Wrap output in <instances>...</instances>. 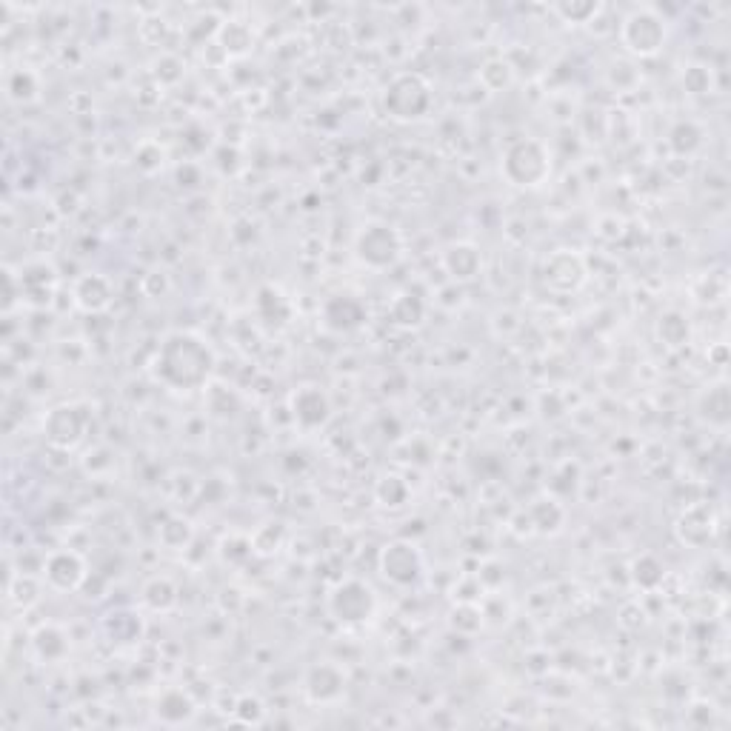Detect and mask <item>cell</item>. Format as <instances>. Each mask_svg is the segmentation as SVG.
I'll return each mask as SVG.
<instances>
[{
    "label": "cell",
    "instance_id": "484cf974",
    "mask_svg": "<svg viewBox=\"0 0 731 731\" xmlns=\"http://www.w3.org/2000/svg\"><path fill=\"white\" fill-rule=\"evenodd\" d=\"M672 146L680 155H692L694 149L700 146V132L694 123H680L672 132Z\"/></svg>",
    "mask_w": 731,
    "mask_h": 731
},
{
    "label": "cell",
    "instance_id": "d6986e66",
    "mask_svg": "<svg viewBox=\"0 0 731 731\" xmlns=\"http://www.w3.org/2000/svg\"><path fill=\"white\" fill-rule=\"evenodd\" d=\"M143 603L152 612H169L178 606V586L169 577H155L143 586Z\"/></svg>",
    "mask_w": 731,
    "mask_h": 731
},
{
    "label": "cell",
    "instance_id": "3957f363",
    "mask_svg": "<svg viewBox=\"0 0 731 731\" xmlns=\"http://www.w3.org/2000/svg\"><path fill=\"white\" fill-rule=\"evenodd\" d=\"M620 40L634 58H654L669 40V23L652 6H637L620 23Z\"/></svg>",
    "mask_w": 731,
    "mask_h": 731
},
{
    "label": "cell",
    "instance_id": "ffe728a7",
    "mask_svg": "<svg viewBox=\"0 0 731 731\" xmlns=\"http://www.w3.org/2000/svg\"><path fill=\"white\" fill-rule=\"evenodd\" d=\"M40 92V80L35 72H29V69H18V72H9V78H6V95L12 100H18V103H32V100L38 98Z\"/></svg>",
    "mask_w": 731,
    "mask_h": 731
},
{
    "label": "cell",
    "instance_id": "7a4b0ae2",
    "mask_svg": "<svg viewBox=\"0 0 731 731\" xmlns=\"http://www.w3.org/2000/svg\"><path fill=\"white\" fill-rule=\"evenodd\" d=\"M503 178L520 189H537L552 175V155L549 146L537 138H517L503 152Z\"/></svg>",
    "mask_w": 731,
    "mask_h": 731
},
{
    "label": "cell",
    "instance_id": "cb8c5ba5",
    "mask_svg": "<svg viewBox=\"0 0 731 731\" xmlns=\"http://www.w3.org/2000/svg\"><path fill=\"white\" fill-rule=\"evenodd\" d=\"M392 317L400 326H417L423 320V303L415 295H400L392 306Z\"/></svg>",
    "mask_w": 731,
    "mask_h": 731
},
{
    "label": "cell",
    "instance_id": "5bb4252c",
    "mask_svg": "<svg viewBox=\"0 0 731 731\" xmlns=\"http://www.w3.org/2000/svg\"><path fill=\"white\" fill-rule=\"evenodd\" d=\"M323 317H326V326L332 332H352V329H357L366 320V309H363V303L355 300V297L335 295L326 300Z\"/></svg>",
    "mask_w": 731,
    "mask_h": 731
},
{
    "label": "cell",
    "instance_id": "4316f807",
    "mask_svg": "<svg viewBox=\"0 0 731 731\" xmlns=\"http://www.w3.org/2000/svg\"><path fill=\"white\" fill-rule=\"evenodd\" d=\"M263 712H266L263 703H260L257 697H252V694L240 697L238 709H235V714H238L243 723H260V720H263Z\"/></svg>",
    "mask_w": 731,
    "mask_h": 731
},
{
    "label": "cell",
    "instance_id": "6da1fadb",
    "mask_svg": "<svg viewBox=\"0 0 731 731\" xmlns=\"http://www.w3.org/2000/svg\"><path fill=\"white\" fill-rule=\"evenodd\" d=\"M155 377L175 392H195L206 386L215 369L212 346L195 332H172L155 355Z\"/></svg>",
    "mask_w": 731,
    "mask_h": 731
},
{
    "label": "cell",
    "instance_id": "8992f818",
    "mask_svg": "<svg viewBox=\"0 0 731 731\" xmlns=\"http://www.w3.org/2000/svg\"><path fill=\"white\" fill-rule=\"evenodd\" d=\"M377 612V594L363 580H343L329 594V614L343 626H360Z\"/></svg>",
    "mask_w": 731,
    "mask_h": 731
},
{
    "label": "cell",
    "instance_id": "4fadbf2b",
    "mask_svg": "<svg viewBox=\"0 0 731 731\" xmlns=\"http://www.w3.org/2000/svg\"><path fill=\"white\" fill-rule=\"evenodd\" d=\"M112 297H115V289H112L109 277L100 275V272H86L75 283V303H78L83 312H103V309H109L112 306Z\"/></svg>",
    "mask_w": 731,
    "mask_h": 731
},
{
    "label": "cell",
    "instance_id": "52a82bcc",
    "mask_svg": "<svg viewBox=\"0 0 731 731\" xmlns=\"http://www.w3.org/2000/svg\"><path fill=\"white\" fill-rule=\"evenodd\" d=\"M380 574L395 586H415L423 577V554L409 540H395L380 552Z\"/></svg>",
    "mask_w": 731,
    "mask_h": 731
},
{
    "label": "cell",
    "instance_id": "d4e9b609",
    "mask_svg": "<svg viewBox=\"0 0 731 731\" xmlns=\"http://www.w3.org/2000/svg\"><path fill=\"white\" fill-rule=\"evenodd\" d=\"M554 12L566 20V23L583 26V23H589L592 18H597L600 3H560V6H554Z\"/></svg>",
    "mask_w": 731,
    "mask_h": 731
},
{
    "label": "cell",
    "instance_id": "5b68a950",
    "mask_svg": "<svg viewBox=\"0 0 731 731\" xmlns=\"http://www.w3.org/2000/svg\"><path fill=\"white\" fill-rule=\"evenodd\" d=\"M432 103H435L432 86L417 72H403V75L392 78V83L386 86V95H383V106L395 120L426 118Z\"/></svg>",
    "mask_w": 731,
    "mask_h": 731
},
{
    "label": "cell",
    "instance_id": "603a6c76",
    "mask_svg": "<svg viewBox=\"0 0 731 731\" xmlns=\"http://www.w3.org/2000/svg\"><path fill=\"white\" fill-rule=\"evenodd\" d=\"M377 497H380V503L383 506H403L406 503V497H409V486H406V480L397 475H389L380 480V486H377Z\"/></svg>",
    "mask_w": 731,
    "mask_h": 731
},
{
    "label": "cell",
    "instance_id": "7c38bea8",
    "mask_svg": "<svg viewBox=\"0 0 731 731\" xmlns=\"http://www.w3.org/2000/svg\"><path fill=\"white\" fill-rule=\"evenodd\" d=\"M292 415L303 429H320L332 417V403L317 386H303L292 395Z\"/></svg>",
    "mask_w": 731,
    "mask_h": 731
},
{
    "label": "cell",
    "instance_id": "8fae6325",
    "mask_svg": "<svg viewBox=\"0 0 731 731\" xmlns=\"http://www.w3.org/2000/svg\"><path fill=\"white\" fill-rule=\"evenodd\" d=\"M303 692L312 703H337L346 694V674L335 663H315L303 677Z\"/></svg>",
    "mask_w": 731,
    "mask_h": 731
},
{
    "label": "cell",
    "instance_id": "7402d4cb",
    "mask_svg": "<svg viewBox=\"0 0 731 731\" xmlns=\"http://www.w3.org/2000/svg\"><path fill=\"white\" fill-rule=\"evenodd\" d=\"M657 332L663 337V343L666 346H672V349H680V346H686L689 343V323H686V317L677 315V312H669V315L660 317V323H657Z\"/></svg>",
    "mask_w": 731,
    "mask_h": 731
},
{
    "label": "cell",
    "instance_id": "ba28073f",
    "mask_svg": "<svg viewBox=\"0 0 731 731\" xmlns=\"http://www.w3.org/2000/svg\"><path fill=\"white\" fill-rule=\"evenodd\" d=\"M43 577L58 592H75L83 586L89 572H86V560L78 552L60 549V552H52L43 560Z\"/></svg>",
    "mask_w": 731,
    "mask_h": 731
},
{
    "label": "cell",
    "instance_id": "ac0fdd59",
    "mask_svg": "<svg viewBox=\"0 0 731 731\" xmlns=\"http://www.w3.org/2000/svg\"><path fill=\"white\" fill-rule=\"evenodd\" d=\"M32 649L43 663H58L69 654V634L55 623H43L38 632L32 634Z\"/></svg>",
    "mask_w": 731,
    "mask_h": 731
},
{
    "label": "cell",
    "instance_id": "e0dca14e",
    "mask_svg": "<svg viewBox=\"0 0 731 731\" xmlns=\"http://www.w3.org/2000/svg\"><path fill=\"white\" fill-rule=\"evenodd\" d=\"M714 529V514L709 506H692L686 509L680 523H677V532L683 537V543L689 546H706L712 540Z\"/></svg>",
    "mask_w": 731,
    "mask_h": 731
},
{
    "label": "cell",
    "instance_id": "2e32d148",
    "mask_svg": "<svg viewBox=\"0 0 731 731\" xmlns=\"http://www.w3.org/2000/svg\"><path fill=\"white\" fill-rule=\"evenodd\" d=\"M443 266L455 280H472L483 269V257H480L477 246H472V243H452L443 252Z\"/></svg>",
    "mask_w": 731,
    "mask_h": 731
},
{
    "label": "cell",
    "instance_id": "9c48e42d",
    "mask_svg": "<svg viewBox=\"0 0 731 731\" xmlns=\"http://www.w3.org/2000/svg\"><path fill=\"white\" fill-rule=\"evenodd\" d=\"M543 280L552 292H560V295H569V292H577L586 280V263L583 257L574 255L569 249H560L554 252L546 266H543Z\"/></svg>",
    "mask_w": 731,
    "mask_h": 731
},
{
    "label": "cell",
    "instance_id": "277c9868",
    "mask_svg": "<svg viewBox=\"0 0 731 731\" xmlns=\"http://www.w3.org/2000/svg\"><path fill=\"white\" fill-rule=\"evenodd\" d=\"M403 235L397 232V226L386 223V220H372L366 223L355 238V255L360 263H366L369 269H392L397 260L403 257Z\"/></svg>",
    "mask_w": 731,
    "mask_h": 731
},
{
    "label": "cell",
    "instance_id": "30bf717a",
    "mask_svg": "<svg viewBox=\"0 0 731 731\" xmlns=\"http://www.w3.org/2000/svg\"><path fill=\"white\" fill-rule=\"evenodd\" d=\"M43 432L58 449H75L86 432V415L78 406H58L43 420Z\"/></svg>",
    "mask_w": 731,
    "mask_h": 731
},
{
    "label": "cell",
    "instance_id": "44dd1931",
    "mask_svg": "<svg viewBox=\"0 0 731 731\" xmlns=\"http://www.w3.org/2000/svg\"><path fill=\"white\" fill-rule=\"evenodd\" d=\"M663 574H666V569H663V563L654 554H640L632 563V580L646 592H652V589L660 586Z\"/></svg>",
    "mask_w": 731,
    "mask_h": 731
},
{
    "label": "cell",
    "instance_id": "9a60e30c",
    "mask_svg": "<svg viewBox=\"0 0 731 731\" xmlns=\"http://www.w3.org/2000/svg\"><path fill=\"white\" fill-rule=\"evenodd\" d=\"M195 700L183 689H166L155 703V717L166 726H183L195 717Z\"/></svg>",
    "mask_w": 731,
    "mask_h": 731
}]
</instances>
